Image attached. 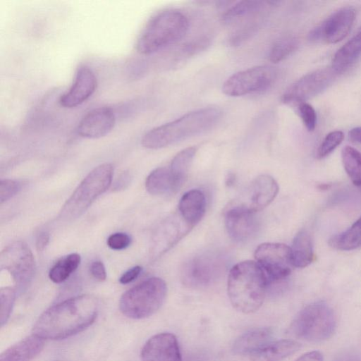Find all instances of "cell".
<instances>
[{
  "instance_id": "6da1fadb",
  "label": "cell",
  "mask_w": 361,
  "mask_h": 361,
  "mask_svg": "<svg viewBox=\"0 0 361 361\" xmlns=\"http://www.w3.org/2000/svg\"><path fill=\"white\" fill-rule=\"evenodd\" d=\"M98 310V301L92 295L71 298L46 310L34 324L33 334L51 340L71 337L89 327Z\"/></svg>"
},
{
  "instance_id": "7a4b0ae2",
  "label": "cell",
  "mask_w": 361,
  "mask_h": 361,
  "mask_svg": "<svg viewBox=\"0 0 361 361\" xmlns=\"http://www.w3.org/2000/svg\"><path fill=\"white\" fill-rule=\"evenodd\" d=\"M221 116V110L216 106L190 111L149 130L142 138V145L147 149H157L176 144L212 128Z\"/></svg>"
},
{
  "instance_id": "3957f363",
  "label": "cell",
  "mask_w": 361,
  "mask_h": 361,
  "mask_svg": "<svg viewBox=\"0 0 361 361\" xmlns=\"http://www.w3.org/2000/svg\"><path fill=\"white\" fill-rule=\"evenodd\" d=\"M268 286L265 273L254 261H244L230 270L227 291L233 307L242 313L256 312L262 305Z\"/></svg>"
},
{
  "instance_id": "277c9868",
  "label": "cell",
  "mask_w": 361,
  "mask_h": 361,
  "mask_svg": "<svg viewBox=\"0 0 361 361\" xmlns=\"http://www.w3.org/2000/svg\"><path fill=\"white\" fill-rule=\"evenodd\" d=\"M189 27L187 17L175 9L163 10L147 23L136 43L137 51L149 55L176 44L186 35Z\"/></svg>"
},
{
  "instance_id": "5b68a950",
  "label": "cell",
  "mask_w": 361,
  "mask_h": 361,
  "mask_svg": "<svg viewBox=\"0 0 361 361\" xmlns=\"http://www.w3.org/2000/svg\"><path fill=\"white\" fill-rule=\"evenodd\" d=\"M113 174L111 164H102L93 169L63 205L59 217L63 221H72L82 215L109 188Z\"/></svg>"
},
{
  "instance_id": "8992f818",
  "label": "cell",
  "mask_w": 361,
  "mask_h": 361,
  "mask_svg": "<svg viewBox=\"0 0 361 361\" xmlns=\"http://www.w3.org/2000/svg\"><path fill=\"white\" fill-rule=\"evenodd\" d=\"M336 328V317L325 302L311 303L302 309L291 322L288 333L308 342L318 343L331 338Z\"/></svg>"
},
{
  "instance_id": "52a82bcc",
  "label": "cell",
  "mask_w": 361,
  "mask_h": 361,
  "mask_svg": "<svg viewBox=\"0 0 361 361\" xmlns=\"http://www.w3.org/2000/svg\"><path fill=\"white\" fill-rule=\"evenodd\" d=\"M166 293V284L163 279L158 277L147 279L122 295L119 309L128 318L148 317L160 308Z\"/></svg>"
},
{
  "instance_id": "ba28073f",
  "label": "cell",
  "mask_w": 361,
  "mask_h": 361,
  "mask_svg": "<svg viewBox=\"0 0 361 361\" xmlns=\"http://www.w3.org/2000/svg\"><path fill=\"white\" fill-rule=\"evenodd\" d=\"M276 75L269 66H257L235 73L223 84L222 92L230 97H240L269 89Z\"/></svg>"
},
{
  "instance_id": "9c48e42d",
  "label": "cell",
  "mask_w": 361,
  "mask_h": 361,
  "mask_svg": "<svg viewBox=\"0 0 361 361\" xmlns=\"http://www.w3.org/2000/svg\"><path fill=\"white\" fill-rule=\"evenodd\" d=\"M256 262L262 269L267 283H276L284 280L291 272L290 247L278 243H264L255 252Z\"/></svg>"
},
{
  "instance_id": "30bf717a",
  "label": "cell",
  "mask_w": 361,
  "mask_h": 361,
  "mask_svg": "<svg viewBox=\"0 0 361 361\" xmlns=\"http://www.w3.org/2000/svg\"><path fill=\"white\" fill-rule=\"evenodd\" d=\"M0 267L1 270L10 274L16 286L23 288L33 277L35 262L27 245L23 241H16L1 252Z\"/></svg>"
},
{
  "instance_id": "8fae6325",
  "label": "cell",
  "mask_w": 361,
  "mask_h": 361,
  "mask_svg": "<svg viewBox=\"0 0 361 361\" xmlns=\"http://www.w3.org/2000/svg\"><path fill=\"white\" fill-rule=\"evenodd\" d=\"M224 262L213 253L202 254L184 262L180 270L183 283L188 287H205L214 282L221 274Z\"/></svg>"
},
{
  "instance_id": "7c38bea8",
  "label": "cell",
  "mask_w": 361,
  "mask_h": 361,
  "mask_svg": "<svg viewBox=\"0 0 361 361\" xmlns=\"http://www.w3.org/2000/svg\"><path fill=\"white\" fill-rule=\"evenodd\" d=\"M336 74L331 67L307 73L286 90L282 95V102L294 106L299 102H305L325 90Z\"/></svg>"
},
{
  "instance_id": "4fadbf2b",
  "label": "cell",
  "mask_w": 361,
  "mask_h": 361,
  "mask_svg": "<svg viewBox=\"0 0 361 361\" xmlns=\"http://www.w3.org/2000/svg\"><path fill=\"white\" fill-rule=\"evenodd\" d=\"M192 228L180 216L173 214L164 219L152 234L149 257L154 261L178 243Z\"/></svg>"
},
{
  "instance_id": "5bb4252c",
  "label": "cell",
  "mask_w": 361,
  "mask_h": 361,
  "mask_svg": "<svg viewBox=\"0 0 361 361\" xmlns=\"http://www.w3.org/2000/svg\"><path fill=\"white\" fill-rule=\"evenodd\" d=\"M225 225L231 238L238 243L252 238L259 228L255 212L236 204L226 212Z\"/></svg>"
},
{
  "instance_id": "9a60e30c",
  "label": "cell",
  "mask_w": 361,
  "mask_h": 361,
  "mask_svg": "<svg viewBox=\"0 0 361 361\" xmlns=\"http://www.w3.org/2000/svg\"><path fill=\"white\" fill-rule=\"evenodd\" d=\"M279 185L274 178L269 175H261L250 184L243 200L236 204L257 212L267 207L276 197Z\"/></svg>"
},
{
  "instance_id": "2e32d148",
  "label": "cell",
  "mask_w": 361,
  "mask_h": 361,
  "mask_svg": "<svg viewBox=\"0 0 361 361\" xmlns=\"http://www.w3.org/2000/svg\"><path fill=\"white\" fill-rule=\"evenodd\" d=\"M142 361H181L176 337L170 333H161L151 337L141 350Z\"/></svg>"
},
{
  "instance_id": "e0dca14e",
  "label": "cell",
  "mask_w": 361,
  "mask_h": 361,
  "mask_svg": "<svg viewBox=\"0 0 361 361\" xmlns=\"http://www.w3.org/2000/svg\"><path fill=\"white\" fill-rule=\"evenodd\" d=\"M116 116L109 107H99L89 111L80 121L78 133L81 137L96 139L109 134L114 128Z\"/></svg>"
},
{
  "instance_id": "ac0fdd59",
  "label": "cell",
  "mask_w": 361,
  "mask_h": 361,
  "mask_svg": "<svg viewBox=\"0 0 361 361\" xmlns=\"http://www.w3.org/2000/svg\"><path fill=\"white\" fill-rule=\"evenodd\" d=\"M97 85L94 72L87 66L80 67L68 92L59 99L65 108H73L85 102L95 91Z\"/></svg>"
},
{
  "instance_id": "d6986e66",
  "label": "cell",
  "mask_w": 361,
  "mask_h": 361,
  "mask_svg": "<svg viewBox=\"0 0 361 361\" xmlns=\"http://www.w3.org/2000/svg\"><path fill=\"white\" fill-rule=\"evenodd\" d=\"M355 19V10L350 6L339 8L322 25L323 39L329 44L343 40L350 31Z\"/></svg>"
},
{
  "instance_id": "ffe728a7",
  "label": "cell",
  "mask_w": 361,
  "mask_h": 361,
  "mask_svg": "<svg viewBox=\"0 0 361 361\" xmlns=\"http://www.w3.org/2000/svg\"><path fill=\"white\" fill-rule=\"evenodd\" d=\"M205 210V196L199 190L193 189L186 192L178 203L179 214L192 228L202 219Z\"/></svg>"
},
{
  "instance_id": "44dd1931",
  "label": "cell",
  "mask_w": 361,
  "mask_h": 361,
  "mask_svg": "<svg viewBox=\"0 0 361 361\" xmlns=\"http://www.w3.org/2000/svg\"><path fill=\"white\" fill-rule=\"evenodd\" d=\"M44 346V339L32 334L2 352L0 361H31L42 350Z\"/></svg>"
},
{
  "instance_id": "7402d4cb",
  "label": "cell",
  "mask_w": 361,
  "mask_h": 361,
  "mask_svg": "<svg viewBox=\"0 0 361 361\" xmlns=\"http://www.w3.org/2000/svg\"><path fill=\"white\" fill-rule=\"evenodd\" d=\"M272 336L273 330L269 327L255 329L238 337L232 350L237 355H251L271 343Z\"/></svg>"
},
{
  "instance_id": "603a6c76",
  "label": "cell",
  "mask_w": 361,
  "mask_h": 361,
  "mask_svg": "<svg viewBox=\"0 0 361 361\" xmlns=\"http://www.w3.org/2000/svg\"><path fill=\"white\" fill-rule=\"evenodd\" d=\"M301 346L299 342L290 339L271 342L251 354L250 361H281L296 353Z\"/></svg>"
},
{
  "instance_id": "cb8c5ba5",
  "label": "cell",
  "mask_w": 361,
  "mask_h": 361,
  "mask_svg": "<svg viewBox=\"0 0 361 361\" xmlns=\"http://www.w3.org/2000/svg\"><path fill=\"white\" fill-rule=\"evenodd\" d=\"M361 55V30L334 54L332 69L338 74L348 68Z\"/></svg>"
},
{
  "instance_id": "d4e9b609",
  "label": "cell",
  "mask_w": 361,
  "mask_h": 361,
  "mask_svg": "<svg viewBox=\"0 0 361 361\" xmlns=\"http://www.w3.org/2000/svg\"><path fill=\"white\" fill-rule=\"evenodd\" d=\"M145 187L149 193L154 195L174 193L179 190L169 167L153 170L146 179Z\"/></svg>"
},
{
  "instance_id": "484cf974",
  "label": "cell",
  "mask_w": 361,
  "mask_h": 361,
  "mask_svg": "<svg viewBox=\"0 0 361 361\" xmlns=\"http://www.w3.org/2000/svg\"><path fill=\"white\" fill-rule=\"evenodd\" d=\"M290 255L293 266L295 267L304 268L312 262V242L307 231L301 230L295 235L290 247Z\"/></svg>"
},
{
  "instance_id": "4316f807",
  "label": "cell",
  "mask_w": 361,
  "mask_h": 361,
  "mask_svg": "<svg viewBox=\"0 0 361 361\" xmlns=\"http://www.w3.org/2000/svg\"><path fill=\"white\" fill-rule=\"evenodd\" d=\"M269 4L268 1L246 0L236 2L222 15L225 24H231L242 18L256 15Z\"/></svg>"
},
{
  "instance_id": "83f0119b",
  "label": "cell",
  "mask_w": 361,
  "mask_h": 361,
  "mask_svg": "<svg viewBox=\"0 0 361 361\" xmlns=\"http://www.w3.org/2000/svg\"><path fill=\"white\" fill-rule=\"evenodd\" d=\"M196 152V147H187L180 151L171 161L169 169L178 189L183 186L187 179Z\"/></svg>"
},
{
  "instance_id": "f1b7e54d",
  "label": "cell",
  "mask_w": 361,
  "mask_h": 361,
  "mask_svg": "<svg viewBox=\"0 0 361 361\" xmlns=\"http://www.w3.org/2000/svg\"><path fill=\"white\" fill-rule=\"evenodd\" d=\"M329 244L340 250H351L361 246V216L345 231L334 235Z\"/></svg>"
},
{
  "instance_id": "f546056e",
  "label": "cell",
  "mask_w": 361,
  "mask_h": 361,
  "mask_svg": "<svg viewBox=\"0 0 361 361\" xmlns=\"http://www.w3.org/2000/svg\"><path fill=\"white\" fill-rule=\"evenodd\" d=\"M80 263L78 253L70 254L59 260L49 270V277L54 283L66 281L73 273Z\"/></svg>"
},
{
  "instance_id": "4dcf8cb0",
  "label": "cell",
  "mask_w": 361,
  "mask_h": 361,
  "mask_svg": "<svg viewBox=\"0 0 361 361\" xmlns=\"http://www.w3.org/2000/svg\"><path fill=\"white\" fill-rule=\"evenodd\" d=\"M344 169L352 182L361 185V153L356 149L345 146L341 152Z\"/></svg>"
},
{
  "instance_id": "1f68e13d",
  "label": "cell",
  "mask_w": 361,
  "mask_h": 361,
  "mask_svg": "<svg viewBox=\"0 0 361 361\" xmlns=\"http://www.w3.org/2000/svg\"><path fill=\"white\" fill-rule=\"evenodd\" d=\"M299 40L294 36H285L278 39L269 52V59L272 63L281 62L291 55L298 47Z\"/></svg>"
},
{
  "instance_id": "d6a6232c",
  "label": "cell",
  "mask_w": 361,
  "mask_h": 361,
  "mask_svg": "<svg viewBox=\"0 0 361 361\" xmlns=\"http://www.w3.org/2000/svg\"><path fill=\"white\" fill-rule=\"evenodd\" d=\"M261 22V20H255L247 23L230 35L228 43L233 47L240 45L257 32Z\"/></svg>"
},
{
  "instance_id": "836d02e7",
  "label": "cell",
  "mask_w": 361,
  "mask_h": 361,
  "mask_svg": "<svg viewBox=\"0 0 361 361\" xmlns=\"http://www.w3.org/2000/svg\"><path fill=\"white\" fill-rule=\"evenodd\" d=\"M16 299V291L11 287H4L0 290L1 326L8 321Z\"/></svg>"
},
{
  "instance_id": "e575fe53",
  "label": "cell",
  "mask_w": 361,
  "mask_h": 361,
  "mask_svg": "<svg viewBox=\"0 0 361 361\" xmlns=\"http://www.w3.org/2000/svg\"><path fill=\"white\" fill-rule=\"evenodd\" d=\"M344 134L341 130H334L328 133L317 152V157L322 159L332 152L343 141Z\"/></svg>"
},
{
  "instance_id": "d590c367",
  "label": "cell",
  "mask_w": 361,
  "mask_h": 361,
  "mask_svg": "<svg viewBox=\"0 0 361 361\" xmlns=\"http://www.w3.org/2000/svg\"><path fill=\"white\" fill-rule=\"evenodd\" d=\"M294 106H296L306 129L308 131H313L317 125V114L314 108L305 102H299Z\"/></svg>"
},
{
  "instance_id": "8d00e7d4",
  "label": "cell",
  "mask_w": 361,
  "mask_h": 361,
  "mask_svg": "<svg viewBox=\"0 0 361 361\" xmlns=\"http://www.w3.org/2000/svg\"><path fill=\"white\" fill-rule=\"evenodd\" d=\"M20 189V184L11 179L1 180L0 183V202L3 204L10 200Z\"/></svg>"
},
{
  "instance_id": "74e56055",
  "label": "cell",
  "mask_w": 361,
  "mask_h": 361,
  "mask_svg": "<svg viewBox=\"0 0 361 361\" xmlns=\"http://www.w3.org/2000/svg\"><path fill=\"white\" fill-rule=\"evenodd\" d=\"M130 236L124 233H115L109 236L107 239L108 246L116 250H123L130 244Z\"/></svg>"
},
{
  "instance_id": "f35d334b",
  "label": "cell",
  "mask_w": 361,
  "mask_h": 361,
  "mask_svg": "<svg viewBox=\"0 0 361 361\" xmlns=\"http://www.w3.org/2000/svg\"><path fill=\"white\" fill-rule=\"evenodd\" d=\"M209 44V39L207 37H201L191 41L183 46L182 52L185 56H192L204 50Z\"/></svg>"
},
{
  "instance_id": "ab89813d",
  "label": "cell",
  "mask_w": 361,
  "mask_h": 361,
  "mask_svg": "<svg viewBox=\"0 0 361 361\" xmlns=\"http://www.w3.org/2000/svg\"><path fill=\"white\" fill-rule=\"evenodd\" d=\"M90 273L92 276L98 281H104L106 277L105 267L102 262L94 261L90 267Z\"/></svg>"
},
{
  "instance_id": "60d3db41",
  "label": "cell",
  "mask_w": 361,
  "mask_h": 361,
  "mask_svg": "<svg viewBox=\"0 0 361 361\" xmlns=\"http://www.w3.org/2000/svg\"><path fill=\"white\" fill-rule=\"evenodd\" d=\"M142 267L140 266L133 267L124 272L119 279L122 284H127L133 281L140 275Z\"/></svg>"
},
{
  "instance_id": "b9f144b4",
  "label": "cell",
  "mask_w": 361,
  "mask_h": 361,
  "mask_svg": "<svg viewBox=\"0 0 361 361\" xmlns=\"http://www.w3.org/2000/svg\"><path fill=\"white\" fill-rule=\"evenodd\" d=\"M333 361H361V357L353 351H343L336 355Z\"/></svg>"
},
{
  "instance_id": "7bdbcfd3",
  "label": "cell",
  "mask_w": 361,
  "mask_h": 361,
  "mask_svg": "<svg viewBox=\"0 0 361 361\" xmlns=\"http://www.w3.org/2000/svg\"><path fill=\"white\" fill-rule=\"evenodd\" d=\"M295 361H323V356L319 351L314 350L303 354Z\"/></svg>"
},
{
  "instance_id": "ee69618b",
  "label": "cell",
  "mask_w": 361,
  "mask_h": 361,
  "mask_svg": "<svg viewBox=\"0 0 361 361\" xmlns=\"http://www.w3.org/2000/svg\"><path fill=\"white\" fill-rule=\"evenodd\" d=\"M49 241V235L46 232L40 233L36 240V248L37 251L42 252L47 247Z\"/></svg>"
},
{
  "instance_id": "f6af8a7d",
  "label": "cell",
  "mask_w": 361,
  "mask_h": 361,
  "mask_svg": "<svg viewBox=\"0 0 361 361\" xmlns=\"http://www.w3.org/2000/svg\"><path fill=\"white\" fill-rule=\"evenodd\" d=\"M349 139L355 143L361 145V127H355L348 133Z\"/></svg>"
},
{
  "instance_id": "bcb514c9",
  "label": "cell",
  "mask_w": 361,
  "mask_h": 361,
  "mask_svg": "<svg viewBox=\"0 0 361 361\" xmlns=\"http://www.w3.org/2000/svg\"><path fill=\"white\" fill-rule=\"evenodd\" d=\"M129 180V175L123 174L119 178V180L116 183L115 188L119 190L121 188H125V185L128 184Z\"/></svg>"
},
{
  "instance_id": "7dc6e473",
  "label": "cell",
  "mask_w": 361,
  "mask_h": 361,
  "mask_svg": "<svg viewBox=\"0 0 361 361\" xmlns=\"http://www.w3.org/2000/svg\"><path fill=\"white\" fill-rule=\"evenodd\" d=\"M235 181V176L233 173H228L227 176L226 177V184L230 187L234 184Z\"/></svg>"
}]
</instances>
